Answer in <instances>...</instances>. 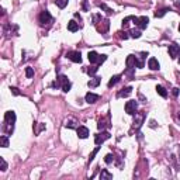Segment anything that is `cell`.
Returning a JSON list of instances; mask_svg holds the SVG:
<instances>
[{
    "label": "cell",
    "mask_w": 180,
    "mask_h": 180,
    "mask_svg": "<svg viewBox=\"0 0 180 180\" xmlns=\"http://www.w3.org/2000/svg\"><path fill=\"white\" fill-rule=\"evenodd\" d=\"M26 76L28 77V79L34 76V69L33 68H26Z\"/></svg>",
    "instance_id": "obj_24"
},
{
    "label": "cell",
    "mask_w": 180,
    "mask_h": 180,
    "mask_svg": "<svg viewBox=\"0 0 180 180\" xmlns=\"http://www.w3.org/2000/svg\"><path fill=\"white\" fill-rule=\"evenodd\" d=\"M87 58H89V61H90V63H97V61H99V54L96 51H92V52H89Z\"/></svg>",
    "instance_id": "obj_13"
},
{
    "label": "cell",
    "mask_w": 180,
    "mask_h": 180,
    "mask_svg": "<svg viewBox=\"0 0 180 180\" xmlns=\"http://www.w3.org/2000/svg\"><path fill=\"white\" fill-rule=\"evenodd\" d=\"M173 96H175V97H177V96H179V89H177V87L173 89Z\"/></svg>",
    "instance_id": "obj_33"
},
{
    "label": "cell",
    "mask_w": 180,
    "mask_h": 180,
    "mask_svg": "<svg viewBox=\"0 0 180 180\" xmlns=\"http://www.w3.org/2000/svg\"><path fill=\"white\" fill-rule=\"evenodd\" d=\"M100 179H101V180L113 179V175H111V173H108L106 169H104V170H101V173H100Z\"/></svg>",
    "instance_id": "obj_19"
},
{
    "label": "cell",
    "mask_w": 180,
    "mask_h": 180,
    "mask_svg": "<svg viewBox=\"0 0 180 180\" xmlns=\"http://www.w3.org/2000/svg\"><path fill=\"white\" fill-rule=\"evenodd\" d=\"M179 118H180V113H179Z\"/></svg>",
    "instance_id": "obj_37"
},
{
    "label": "cell",
    "mask_w": 180,
    "mask_h": 180,
    "mask_svg": "<svg viewBox=\"0 0 180 180\" xmlns=\"http://www.w3.org/2000/svg\"><path fill=\"white\" fill-rule=\"evenodd\" d=\"M97 69H99V68H96V66H93L92 69L89 68V69H87V73H89V75H94L96 72H97Z\"/></svg>",
    "instance_id": "obj_29"
},
{
    "label": "cell",
    "mask_w": 180,
    "mask_h": 180,
    "mask_svg": "<svg viewBox=\"0 0 180 180\" xmlns=\"http://www.w3.org/2000/svg\"><path fill=\"white\" fill-rule=\"evenodd\" d=\"M134 23H135L136 26L139 27L141 30H145L148 27V23H149V19H148L146 16H142V17H134L132 20Z\"/></svg>",
    "instance_id": "obj_3"
},
{
    "label": "cell",
    "mask_w": 180,
    "mask_h": 180,
    "mask_svg": "<svg viewBox=\"0 0 180 180\" xmlns=\"http://www.w3.org/2000/svg\"><path fill=\"white\" fill-rule=\"evenodd\" d=\"M132 17H134V16H128V17H125V19L122 20V27L128 26V21H129V20H132Z\"/></svg>",
    "instance_id": "obj_25"
},
{
    "label": "cell",
    "mask_w": 180,
    "mask_h": 180,
    "mask_svg": "<svg viewBox=\"0 0 180 180\" xmlns=\"http://www.w3.org/2000/svg\"><path fill=\"white\" fill-rule=\"evenodd\" d=\"M99 99H100V96H99V94H94V93H90V92H89L87 94H86V101H87L89 104H94Z\"/></svg>",
    "instance_id": "obj_11"
},
{
    "label": "cell",
    "mask_w": 180,
    "mask_h": 180,
    "mask_svg": "<svg viewBox=\"0 0 180 180\" xmlns=\"http://www.w3.org/2000/svg\"><path fill=\"white\" fill-rule=\"evenodd\" d=\"M168 11H169V9H162V10H159V11H155V17L161 19V17H163Z\"/></svg>",
    "instance_id": "obj_22"
},
{
    "label": "cell",
    "mask_w": 180,
    "mask_h": 180,
    "mask_svg": "<svg viewBox=\"0 0 180 180\" xmlns=\"http://www.w3.org/2000/svg\"><path fill=\"white\" fill-rule=\"evenodd\" d=\"M100 82H101L100 77H93V79H90V80L87 82V86L89 87H97V86L100 85Z\"/></svg>",
    "instance_id": "obj_16"
},
{
    "label": "cell",
    "mask_w": 180,
    "mask_h": 180,
    "mask_svg": "<svg viewBox=\"0 0 180 180\" xmlns=\"http://www.w3.org/2000/svg\"><path fill=\"white\" fill-rule=\"evenodd\" d=\"M169 55L172 59H176L180 55V47L177 44H172L169 45Z\"/></svg>",
    "instance_id": "obj_6"
},
{
    "label": "cell",
    "mask_w": 180,
    "mask_h": 180,
    "mask_svg": "<svg viewBox=\"0 0 180 180\" xmlns=\"http://www.w3.org/2000/svg\"><path fill=\"white\" fill-rule=\"evenodd\" d=\"M104 161H106V163H111V162L114 161L113 155H106V159H104Z\"/></svg>",
    "instance_id": "obj_28"
},
{
    "label": "cell",
    "mask_w": 180,
    "mask_h": 180,
    "mask_svg": "<svg viewBox=\"0 0 180 180\" xmlns=\"http://www.w3.org/2000/svg\"><path fill=\"white\" fill-rule=\"evenodd\" d=\"M99 6H100V7H101V9H104V10H106L107 13H108V14H111V13H113V10H111V9H108V7H107L106 4H99Z\"/></svg>",
    "instance_id": "obj_30"
},
{
    "label": "cell",
    "mask_w": 180,
    "mask_h": 180,
    "mask_svg": "<svg viewBox=\"0 0 180 180\" xmlns=\"http://www.w3.org/2000/svg\"><path fill=\"white\" fill-rule=\"evenodd\" d=\"M66 56L72 61V62L75 63H80L82 62V55H80V52H77V51H70L66 54Z\"/></svg>",
    "instance_id": "obj_5"
},
{
    "label": "cell",
    "mask_w": 180,
    "mask_h": 180,
    "mask_svg": "<svg viewBox=\"0 0 180 180\" xmlns=\"http://www.w3.org/2000/svg\"><path fill=\"white\" fill-rule=\"evenodd\" d=\"M148 66H149V69H151V70H159V62H158V59L151 58L149 61H148Z\"/></svg>",
    "instance_id": "obj_12"
},
{
    "label": "cell",
    "mask_w": 180,
    "mask_h": 180,
    "mask_svg": "<svg viewBox=\"0 0 180 180\" xmlns=\"http://www.w3.org/2000/svg\"><path fill=\"white\" fill-rule=\"evenodd\" d=\"M68 2H69V0H55V4L59 9H65L68 6Z\"/></svg>",
    "instance_id": "obj_21"
},
{
    "label": "cell",
    "mask_w": 180,
    "mask_h": 180,
    "mask_svg": "<svg viewBox=\"0 0 180 180\" xmlns=\"http://www.w3.org/2000/svg\"><path fill=\"white\" fill-rule=\"evenodd\" d=\"M136 108H138V103H136L135 100H131V101L125 103V113L129 114V115L136 114Z\"/></svg>",
    "instance_id": "obj_2"
},
{
    "label": "cell",
    "mask_w": 180,
    "mask_h": 180,
    "mask_svg": "<svg viewBox=\"0 0 180 180\" xmlns=\"http://www.w3.org/2000/svg\"><path fill=\"white\" fill-rule=\"evenodd\" d=\"M99 149H100V146H97V148H96V149H94V151H93L92 154H90V158H89V159H90V162H92L93 159H94V156H96V154L99 152Z\"/></svg>",
    "instance_id": "obj_27"
},
{
    "label": "cell",
    "mask_w": 180,
    "mask_h": 180,
    "mask_svg": "<svg viewBox=\"0 0 180 180\" xmlns=\"http://www.w3.org/2000/svg\"><path fill=\"white\" fill-rule=\"evenodd\" d=\"M120 34H121L120 37H121V38H124V40H127V38H128V35H127V33H120Z\"/></svg>",
    "instance_id": "obj_34"
},
{
    "label": "cell",
    "mask_w": 180,
    "mask_h": 180,
    "mask_svg": "<svg viewBox=\"0 0 180 180\" xmlns=\"http://www.w3.org/2000/svg\"><path fill=\"white\" fill-rule=\"evenodd\" d=\"M0 163H2V170H7V163H6V161H4L3 158H0Z\"/></svg>",
    "instance_id": "obj_26"
},
{
    "label": "cell",
    "mask_w": 180,
    "mask_h": 180,
    "mask_svg": "<svg viewBox=\"0 0 180 180\" xmlns=\"http://www.w3.org/2000/svg\"><path fill=\"white\" fill-rule=\"evenodd\" d=\"M77 136L79 138H82V139H85V138H87L89 136V129L87 127H83V125H80V127H77Z\"/></svg>",
    "instance_id": "obj_9"
},
{
    "label": "cell",
    "mask_w": 180,
    "mask_h": 180,
    "mask_svg": "<svg viewBox=\"0 0 180 180\" xmlns=\"http://www.w3.org/2000/svg\"><path fill=\"white\" fill-rule=\"evenodd\" d=\"M179 31H180V24H179Z\"/></svg>",
    "instance_id": "obj_35"
},
{
    "label": "cell",
    "mask_w": 180,
    "mask_h": 180,
    "mask_svg": "<svg viewBox=\"0 0 180 180\" xmlns=\"http://www.w3.org/2000/svg\"><path fill=\"white\" fill-rule=\"evenodd\" d=\"M51 21H52V16L49 14V11H48V10L41 11V14H40L41 26H45V24H48V23H51Z\"/></svg>",
    "instance_id": "obj_4"
},
{
    "label": "cell",
    "mask_w": 180,
    "mask_h": 180,
    "mask_svg": "<svg viewBox=\"0 0 180 180\" xmlns=\"http://www.w3.org/2000/svg\"><path fill=\"white\" fill-rule=\"evenodd\" d=\"M120 79H121V76H120V75H115V76H113L110 79V82H108V87H113L114 85H117L118 82H120Z\"/></svg>",
    "instance_id": "obj_18"
},
{
    "label": "cell",
    "mask_w": 180,
    "mask_h": 180,
    "mask_svg": "<svg viewBox=\"0 0 180 180\" xmlns=\"http://www.w3.org/2000/svg\"><path fill=\"white\" fill-rule=\"evenodd\" d=\"M110 138V134L108 132H101V134H97L94 138V142L96 145H100V143H103L106 139H108Z\"/></svg>",
    "instance_id": "obj_7"
},
{
    "label": "cell",
    "mask_w": 180,
    "mask_h": 180,
    "mask_svg": "<svg viewBox=\"0 0 180 180\" xmlns=\"http://www.w3.org/2000/svg\"><path fill=\"white\" fill-rule=\"evenodd\" d=\"M4 122L6 124H14L16 122V113L14 111H7L4 114Z\"/></svg>",
    "instance_id": "obj_8"
},
{
    "label": "cell",
    "mask_w": 180,
    "mask_h": 180,
    "mask_svg": "<svg viewBox=\"0 0 180 180\" xmlns=\"http://www.w3.org/2000/svg\"><path fill=\"white\" fill-rule=\"evenodd\" d=\"M131 37L132 38H139L141 37V31H138V30H131Z\"/></svg>",
    "instance_id": "obj_23"
},
{
    "label": "cell",
    "mask_w": 180,
    "mask_h": 180,
    "mask_svg": "<svg viewBox=\"0 0 180 180\" xmlns=\"http://www.w3.org/2000/svg\"><path fill=\"white\" fill-rule=\"evenodd\" d=\"M156 92H158V94H161L163 99H166V97H168V92H166V89L163 87V86H161V85L156 86Z\"/></svg>",
    "instance_id": "obj_17"
},
{
    "label": "cell",
    "mask_w": 180,
    "mask_h": 180,
    "mask_svg": "<svg viewBox=\"0 0 180 180\" xmlns=\"http://www.w3.org/2000/svg\"><path fill=\"white\" fill-rule=\"evenodd\" d=\"M125 63H127V68H135L136 63H138V58L134 56V55H128V58H127Z\"/></svg>",
    "instance_id": "obj_10"
},
{
    "label": "cell",
    "mask_w": 180,
    "mask_h": 180,
    "mask_svg": "<svg viewBox=\"0 0 180 180\" xmlns=\"http://www.w3.org/2000/svg\"><path fill=\"white\" fill-rule=\"evenodd\" d=\"M132 93V87H125V89H122L121 92H118V97H128L129 94Z\"/></svg>",
    "instance_id": "obj_15"
},
{
    "label": "cell",
    "mask_w": 180,
    "mask_h": 180,
    "mask_svg": "<svg viewBox=\"0 0 180 180\" xmlns=\"http://www.w3.org/2000/svg\"><path fill=\"white\" fill-rule=\"evenodd\" d=\"M68 30H69L70 33H76L77 30H79V24L75 20H72V21L68 23Z\"/></svg>",
    "instance_id": "obj_14"
},
{
    "label": "cell",
    "mask_w": 180,
    "mask_h": 180,
    "mask_svg": "<svg viewBox=\"0 0 180 180\" xmlns=\"http://www.w3.org/2000/svg\"><path fill=\"white\" fill-rule=\"evenodd\" d=\"M179 63H180V58H179Z\"/></svg>",
    "instance_id": "obj_36"
},
{
    "label": "cell",
    "mask_w": 180,
    "mask_h": 180,
    "mask_svg": "<svg viewBox=\"0 0 180 180\" xmlns=\"http://www.w3.org/2000/svg\"><path fill=\"white\" fill-rule=\"evenodd\" d=\"M10 90H11V93H13L14 96H19L20 94V92H19V89H17V87H10Z\"/></svg>",
    "instance_id": "obj_32"
},
{
    "label": "cell",
    "mask_w": 180,
    "mask_h": 180,
    "mask_svg": "<svg viewBox=\"0 0 180 180\" xmlns=\"http://www.w3.org/2000/svg\"><path fill=\"white\" fill-rule=\"evenodd\" d=\"M0 145L3 148H7L9 146V138H7V135H2L0 136Z\"/></svg>",
    "instance_id": "obj_20"
},
{
    "label": "cell",
    "mask_w": 180,
    "mask_h": 180,
    "mask_svg": "<svg viewBox=\"0 0 180 180\" xmlns=\"http://www.w3.org/2000/svg\"><path fill=\"white\" fill-rule=\"evenodd\" d=\"M54 86H55V87H59V86H61V87H62V90L65 93H68L70 90V87H72L70 82L68 80V77L63 76V75H61V76L58 77V82H55V83H54Z\"/></svg>",
    "instance_id": "obj_1"
},
{
    "label": "cell",
    "mask_w": 180,
    "mask_h": 180,
    "mask_svg": "<svg viewBox=\"0 0 180 180\" xmlns=\"http://www.w3.org/2000/svg\"><path fill=\"white\" fill-rule=\"evenodd\" d=\"M106 59H107V55H99V61H97V63H103Z\"/></svg>",
    "instance_id": "obj_31"
}]
</instances>
